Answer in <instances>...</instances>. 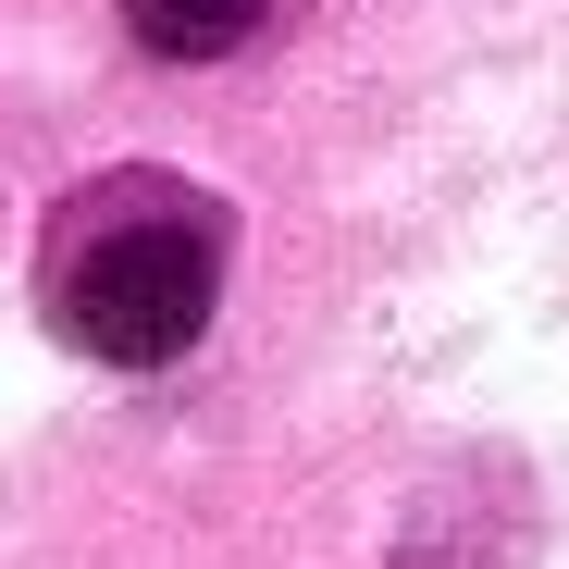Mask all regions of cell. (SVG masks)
I'll return each mask as SVG.
<instances>
[{
  "label": "cell",
  "mask_w": 569,
  "mask_h": 569,
  "mask_svg": "<svg viewBox=\"0 0 569 569\" xmlns=\"http://www.w3.org/2000/svg\"><path fill=\"white\" fill-rule=\"evenodd\" d=\"M50 335L74 359H112V371H161L211 335L223 310V211L173 173H112V186H74L50 211Z\"/></svg>",
  "instance_id": "1"
},
{
  "label": "cell",
  "mask_w": 569,
  "mask_h": 569,
  "mask_svg": "<svg viewBox=\"0 0 569 569\" xmlns=\"http://www.w3.org/2000/svg\"><path fill=\"white\" fill-rule=\"evenodd\" d=\"M124 26L149 62H223L272 26V0H124Z\"/></svg>",
  "instance_id": "2"
}]
</instances>
